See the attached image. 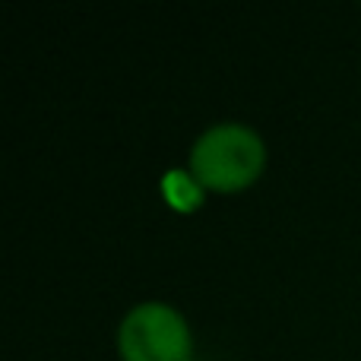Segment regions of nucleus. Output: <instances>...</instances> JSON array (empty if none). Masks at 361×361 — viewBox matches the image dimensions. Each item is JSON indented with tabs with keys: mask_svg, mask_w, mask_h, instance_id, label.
<instances>
[{
	"mask_svg": "<svg viewBox=\"0 0 361 361\" xmlns=\"http://www.w3.org/2000/svg\"><path fill=\"white\" fill-rule=\"evenodd\" d=\"M267 165L263 140L244 124H216L193 143L190 175L203 190L235 193L250 187Z\"/></svg>",
	"mask_w": 361,
	"mask_h": 361,
	"instance_id": "nucleus-1",
	"label": "nucleus"
},
{
	"mask_svg": "<svg viewBox=\"0 0 361 361\" xmlns=\"http://www.w3.org/2000/svg\"><path fill=\"white\" fill-rule=\"evenodd\" d=\"M121 361H190L193 339L187 320L171 305L146 301L124 317L118 330Z\"/></svg>",
	"mask_w": 361,
	"mask_h": 361,
	"instance_id": "nucleus-2",
	"label": "nucleus"
},
{
	"mask_svg": "<svg viewBox=\"0 0 361 361\" xmlns=\"http://www.w3.org/2000/svg\"><path fill=\"white\" fill-rule=\"evenodd\" d=\"M203 184L190 175V171H180V169H171L165 171L162 178V197L171 209L178 212H193L203 206Z\"/></svg>",
	"mask_w": 361,
	"mask_h": 361,
	"instance_id": "nucleus-3",
	"label": "nucleus"
}]
</instances>
